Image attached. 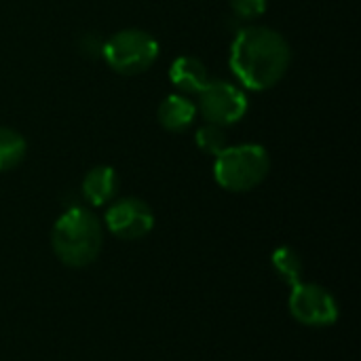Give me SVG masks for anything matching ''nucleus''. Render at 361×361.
Listing matches in <instances>:
<instances>
[{
	"mask_svg": "<svg viewBox=\"0 0 361 361\" xmlns=\"http://www.w3.org/2000/svg\"><path fill=\"white\" fill-rule=\"evenodd\" d=\"M292 63V49L286 36L269 25L241 27L233 42L228 66L241 89L269 91L281 82Z\"/></svg>",
	"mask_w": 361,
	"mask_h": 361,
	"instance_id": "1",
	"label": "nucleus"
},
{
	"mask_svg": "<svg viewBox=\"0 0 361 361\" xmlns=\"http://www.w3.org/2000/svg\"><path fill=\"white\" fill-rule=\"evenodd\" d=\"M104 245V226L87 207L66 209L51 231V247L57 260L70 269L93 264Z\"/></svg>",
	"mask_w": 361,
	"mask_h": 361,
	"instance_id": "2",
	"label": "nucleus"
},
{
	"mask_svg": "<svg viewBox=\"0 0 361 361\" xmlns=\"http://www.w3.org/2000/svg\"><path fill=\"white\" fill-rule=\"evenodd\" d=\"M271 171V157L260 144L228 146L216 157L214 178L228 192H250L260 186Z\"/></svg>",
	"mask_w": 361,
	"mask_h": 361,
	"instance_id": "3",
	"label": "nucleus"
},
{
	"mask_svg": "<svg viewBox=\"0 0 361 361\" xmlns=\"http://www.w3.org/2000/svg\"><path fill=\"white\" fill-rule=\"evenodd\" d=\"M159 42L152 34L140 27H125L104 40L102 59L118 74L135 76L146 72L159 59Z\"/></svg>",
	"mask_w": 361,
	"mask_h": 361,
	"instance_id": "4",
	"label": "nucleus"
},
{
	"mask_svg": "<svg viewBox=\"0 0 361 361\" xmlns=\"http://www.w3.org/2000/svg\"><path fill=\"white\" fill-rule=\"evenodd\" d=\"M250 102L245 89L228 80H209L197 99V112L205 118V123H214L220 127L237 125L247 114Z\"/></svg>",
	"mask_w": 361,
	"mask_h": 361,
	"instance_id": "5",
	"label": "nucleus"
},
{
	"mask_svg": "<svg viewBox=\"0 0 361 361\" xmlns=\"http://www.w3.org/2000/svg\"><path fill=\"white\" fill-rule=\"evenodd\" d=\"M288 309L292 317L309 328H328L338 322L341 309L332 292L317 283H298L290 292Z\"/></svg>",
	"mask_w": 361,
	"mask_h": 361,
	"instance_id": "6",
	"label": "nucleus"
},
{
	"mask_svg": "<svg viewBox=\"0 0 361 361\" xmlns=\"http://www.w3.org/2000/svg\"><path fill=\"white\" fill-rule=\"evenodd\" d=\"M108 231L121 241H137L154 228V214L150 205L137 197L114 199L106 212Z\"/></svg>",
	"mask_w": 361,
	"mask_h": 361,
	"instance_id": "7",
	"label": "nucleus"
},
{
	"mask_svg": "<svg viewBox=\"0 0 361 361\" xmlns=\"http://www.w3.org/2000/svg\"><path fill=\"white\" fill-rule=\"evenodd\" d=\"M82 199L93 207L112 203L118 195V173L110 165H97L89 169L80 184Z\"/></svg>",
	"mask_w": 361,
	"mask_h": 361,
	"instance_id": "8",
	"label": "nucleus"
},
{
	"mask_svg": "<svg viewBox=\"0 0 361 361\" xmlns=\"http://www.w3.org/2000/svg\"><path fill=\"white\" fill-rule=\"evenodd\" d=\"M169 80L182 95H199L209 82V72L199 57L180 55L169 68Z\"/></svg>",
	"mask_w": 361,
	"mask_h": 361,
	"instance_id": "9",
	"label": "nucleus"
},
{
	"mask_svg": "<svg viewBox=\"0 0 361 361\" xmlns=\"http://www.w3.org/2000/svg\"><path fill=\"white\" fill-rule=\"evenodd\" d=\"M197 104L182 93H171L167 95L157 112V118L161 123V127L165 131L171 133H184L192 127L195 118H197Z\"/></svg>",
	"mask_w": 361,
	"mask_h": 361,
	"instance_id": "10",
	"label": "nucleus"
},
{
	"mask_svg": "<svg viewBox=\"0 0 361 361\" xmlns=\"http://www.w3.org/2000/svg\"><path fill=\"white\" fill-rule=\"evenodd\" d=\"M271 264L275 269V273L283 279V283H288L290 288L302 283L305 277V262L300 258V254L290 247V245H281L271 254Z\"/></svg>",
	"mask_w": 361,
	"mask_h": 361,
	"instance_id": "11",
	"label": "nucleus"
},
{
	"mask_svg": "<svg viewBox=\"0 0 361 361\" xmlns=\"http://www.w3.org/2000/svg\"><path fill=\"white\" fill-rule=\"evenodd\" d=\"M27 152L25 137L13 127H0V171L15 169Z\"/></svg>",
	"mask_w": 361,
	"mask_h": 361,
	"instance_id": "12",
	"label": "nucleus"
},
{
	"mask_svg": "<svg viewBox=\"0 0 361 361\" xmlns=\"http://www.w3.org/2000/svg\"><path fill=\"white\" fill-rule=\"evenodd\" d=\"M195 142H197V148L201 152L212 154V157H218L222 150H226L231 146L228 137H226V127H220L214 123L201 125L195 133Z\"/></svg>",
	"mask_w": 361,
	"mask_h": 361,
	"instance_id": "13",
	"label": "nucleus"
},
{
	"mask_svg": "<svg viewBox=\"0 0 361 361\" xmlns=\"http://www.w3.org/2000/svg\"><path fill=\"white\" fill-rule=\"evenodd\" d=\"M228 2H231L233 13L243 21H252V19L264 15V11L269 6V0H228Z\"/></svg>",
	"mask_w": 361,
	"mask_h": 361,
	"instance_id": "14",
	"label": "nucleus"
},
{
	"mask_svg": "<svg viewBox=\"0 0 361 361\" xmlns=\"http://www.w3.org/2000/svg\"><path fill=\"white\" fill-rule=\"evenodd\" d=\"M102 49H104V38L95 32H89L85 34L80 40H78V51L82 57L87 59H97L102 57Z\"/></svg>",
	"mask_w": 361,
	"mask_h": 361,
	"instance_id": "15",
	"label": "nucleus"
}]
</instances>
